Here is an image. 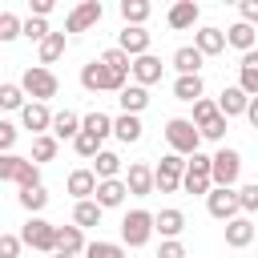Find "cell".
<instances>
[{
    "mask_svg": "<svg viewBox=\"0 0 258 258\" xmlns=\"http://www.w3.org/2000/svg\"><path fill=\"white\" fill-rule=\"evenodd\" d=\"M161 133H165L169 153H177V157H189V153H198V145H202V137H198V129L189 125V117H169Z\"/></svg>",
    "mask_w": 258,
    "mask_h": 258,
    "instance_id": "6da1fadb",
    "label": "cell"
},
{
    "mask_svg": "<svg viewBox=\"0 0 258 258\" xmlns=\"http://www.w3.org/2000/svg\"><path fill=\"white\" fill-rule=\"evenodd\" d=\"M238 173H242V153L222 145V149L210 157V185H218V189H234V185H238Z\"/></svg>",
    "mask_w": 258,
    "mask_h": 258,
    "instance_id": "7a4b0ae2",
    "label": "cell"
},
{
    "mask_svg": "<svg viewBox=\"0 0 258 258\" xmlns=\"http://www.w3.org/2000/svg\"><path fill=\"white\" fill-rule=\"evenodd\" d=\"M56 89H60V81H56L52 69L32 64V69H24V77H20V93L32 97V101H40V105H48V97H56Z\"/></svg>",
    "mask_w": 258,
    "mask_h": 258,
    "instance_id": "3957f363",
    "label": "cell"
},
{
    "mask_svg": "<svg viewBox=\"0 0 258 258\" xmlns=\"http://www.w3.org/2000/svg\"><path fill=\"white\" fill-rule=\"evenodd\" d=\"M177 189H185V194H194V198H206L214 185H210V157L198 149V153H189V161H185V169H181V185Z\"/></svg>",
    "mask_w": 258,
    "mask_h": 258,
    "instance_id": "277c9868",
    "label": "cell"
},
{
    "mask_svg": "<svg viewBox=\"0 0 258 258\" xmlns=\"http://www.w3.org/2000/svg\"><path fill=\"white\" fill-rule=\"evenodd\" d=\"M149 238H153V214H149V210H129V214L121 218V246L137 250V246H145Z\"/></svg>",
    "mask_w": 258,
    "mask_h": 258,
    "instance_id": "5b68a950",
    "label": "cell"
},
{
    "mask_svg": "<svg viewBox=\"0 0 258 258\" xmlns=\"http://www.w3.org/2000/svg\"><path fill=\"white\" fill-rule=\"evenodd\" d=\"M81 85L89 93H121L125 89V77H113L101 60H89V64H81Z\"/></svg>",
    "mask_w": 258,
    "mask_h": 258,
    "instance_id": "8992f818",
    "label": "cell"
},
{
    "mask_svg": "<svg viewBox=\"0 0 258 258\" xmlns=\"http://www.w3.org/2000/svg\"><path fill=\"white\" fill-rule=\"evenodd\" d=\"M52 234H56V226H52V222H44V218L36 214V218H28V222H24V230H20L16 238H20V246H28V250L52 254Z\"/></svg>",
    "mask_w": 258,
    "mask_h": 258,
    "instance_id": "52a82bcc",
    "label": "cell"
},
{
    "mask_svg": "<svg viewBox=\"0 0 258 258\" xmlns=\"http://www.w3.org/2000/svg\"><path fill=\"white\" fill-rule=\"evenodd\" d=\"M101 16H105V4H101V0H81V4L64 16V32H89V28L101 24Z\"/></svg>",
    "mask_w": 258,
    "mask_h": 258,
    "instance_id": "ba28073f",
    "label": "cell"
},
{
    "mask_svg": "<svg viewBox=\"0 0 258 258\" xmlns=\"http://www.w3.org/2000/svg\"><path fill=\"white\" fill-rule=\"evenodd\" d=\"M181 169H185V157L165 153L161 165L153 169V189H157V194H177V185H181Z\"/></svg>",
    "mask_w": 258,
    "mask_h": 258,
    "instance_id": "9c48e42d",
    "label": "cell"
},
{
    "mask_svg": "<svg viewBox=\"0 0 258 258\" xmlns=\"http://www.w3.org/2000/svg\"><path fill=\"white\" fill-rule=\"evenodd\" d=\"M121 185H125V194H133V198H149V194H153V169H149L145 161H133V165L125 169Z\"/></svg>",
    "mask_w": 258,
    "mask_h": 258,
    "instance_id": "30bf717a",
    "label": "cell"
},
{
    "mask_svg": "<svg viewBox=\"0 0 258 258\" xmlns=\"http://www.w3.org/2000/svg\"><path fill=\"white\" fill-rule=\"evenodd\" d=\"M206 210H210V218H218V222H230V218H238V198H234V189H210L206 194Z\"/></svg>",
    "mask_w": 258,
    "mask_h": 258,
    "instance_id": "8fae6325",
    "label": "cell"
},
{
    "mask_svg": "<svg viewBox=\"0 0 258 258\" xmlns=\"http://www.w3.org/2000/svg\"><path fill=\"white\" fill-rule=\"evenodd\" d=\"M161 69H165V64H161L153 52H145V56H133V60H129V73H133V81H137L141 89L157 85V81H161Z\"/></svg>",
    "mask_w": 258,
    "mask_h": 258,
    "instance_id": "7c38bea8",
    "label": "cell"
},
{
    "mask_svg": "<svg viewBox=\"0 0 258 258\" xmlns=\"http://www.w3.org/2000/svg\"><path fill=\"white\" fill-rule=\"evenodd\" d=\"M81 250H85V230H77V226H56V234H52V254L81 258Z\"/></svg>",
    "mask_w": 258,
    "mask_h": 258,
    "instance_id": "4fadbf2b",
    "label": "cell"
},
{
    "mask_svg": "<svg viewBox=\"0 0 258 258\" xmlns=\"http://www.w3.org/2000/svg\"><path fill=\"white\" fill-rule=\"evenodd\" d=\"M48 121H52L48 105H40V101H24V105H20V125H24V129H32V137L48 133Z\"/></svg>",
    "mask_w": 258,
    "mask_h": 258,
    "instance_id": "5bb4252c",
    "label": "cell"
},
{
    "mask_svg": "<svg viewBox=\"0 0 258 258\" xmlns=\"http://www.w3.org/2000/svg\"><path fill=\"white\" fill-rule=\"evenodd\" d=\"M81 133V117L73 113V109H60V113H52V121H48V137L60 145V141H73Z\"/></svg>",
    "mask_w": 258,
    "mask_h": 258,
    "instance_id": "9a60e30c",
    "label": "cell"
},
{
    "mask_svg": "<svg viewBox=\"0 0 258 258\" xmlns=\"http://www.w3.org/2000/svg\"><path fill=\"white\" fill-rule=\"evenodd\" d=\"M198 16H202V8H198L194 0H177V4L165 12V24H169L173 32H185V28H194V24H198Z\"/></svg>",
    "mask_w": 258,
    "mask_h": 258,
    "instance_id": "2e32d148",
    "label": "cell"
},
{
    "mask_svg": "<svg viewBox=\"0 0 258 258\" xmlns=\"http://www.w3.org/2000/svg\"><path fill=\"white\" fill-rule=\"evenodd\" d=\"M113 48H121L129 60H133V56H145V52H149V32H145V28H129V24H125Z\"/></svg>",
    "mask_w": 258,
    "mask_h": 258,
    "instance_id": "e0dca14e",
    "label": "cell"
},
{
    "mask_svg": "<svg viewBox=\"0 0 258 258\" xmlns=\"http://www.w3.org/2000/svg\"><path fill=\"white\" fill-rule=\"evenodd\" d=\"M246 101H250V97H246L238 85H226V89H222V97L214 101V109L230 121V117H242V113H246Z\"/></svg>",
    "mask_w": 258,
    "mask_h": 258,
    "instance_id": "ac0fdd59",
    "label": "cell"
},
{
    "mask_svg": "<svg viewBox=\"0 0 258 258\" xmlns=\"http://www.w3.org/2000/svg\"><path fill=\"white\" fill-rule=\"evenodd\" d=\"M181 230H185V214L181 210H161V214H153V234H161V242L165 238H181Z\"/></svg>",
    "mask_w": 258,
    "mask_h": 258,
    "instance_id": "d6986e66",
    "label": "cell"
},
{
    "mask_svg": "<svg viewBox=\"0 0 258 258\" xmlns=\"http://www.w3.org/2000/svg\"><path fill=\"white\" fill-rule=\"evenodd\" d=\"M250 242H254V222L242 218V214L230 218V222H226V246H230V250H246Z\"/></svg>",
    "mask_w": 258,
    "mask_h": 258,
    "instance_id": "ffe728a7",
    "label": "cell"
},
{
    "mask_svg": "<svg viewBox=\"0 0 258 258\" xmlns=\"http://www.w3.org/2000/svg\"><path fill=\"white\" fill-rule=\"evenodd\" d=\"M93 202H97L101 210H117V206L125 202V185H121V177L97 181V189H93Z\"/></svg>",
    "mask_w": 258,
    "mask_h": 258,
    "instance_id": "44dd1931",
    "label": "cell"
},
{
    "mask_svg": "<svg viewBox=\"0 0 258 258\" xmlns=\"http://www.w3.org/2000/svg\"><path fill=\"white\" fill-rule=\"evenodd\" d=\"M222 36H226V44L238 48V52H254V44H258V28H250V24H242V20L230 24Z\"/></svg>",
    "mask_w": 258,
    "mask_h": 258,
    "instance_id": "7402d4cb",
    "label": "cell"
},
{
    "mask_svg": "<svg viewBox=\"0 0 258 258\" xmlns=\"http://www.w3.org/2000/svg\"><path fill=\"white\" fill-rule=\"evenodd\" d=\"M202 52L194 48V44H181L177 52H173V69H177V77H202Z\"/></svg>",
    "mask_w": 258,
    "mask_h": 258,
    "instance_id": "603a6c76",
    "label": "cell"
},
{
    "mask_svg": "<svg viewBox=\"0 0 258 258\" xmlns=\"http://www.w3.org/2000/svg\"><path fill=\"white\" fill-rule=\"evenodd\" d=\"M238 89L246 97H258V52H242V64H238Z\"/></svg>",
    "mask_w": 258,
    "mask_h": 258,
    "instance_id": "cb8c5ba5",
    "label": "cell"
},
{
    "mask_svg": "<svg viewBox=\"0 0 258 258\" xmlns=\"http://www.w3.org/2000/svg\"><path fill=\"white\" fill-rule=\"evenodd\" d=\"M117 101H121V113H129V117H141V113L149 109V89H141V85H125Z\"/></svg>",
    "mask_w": 258,
    "mask_h": 258,
    "instance_id": "d4e9b609",
    "label": "cell"
},
{
    "mask_svg": "<svg viewBox=\"0 0 258 258\" xmlns=\"http://www.w3.org/2000/svg\"><path fill=\"white\" fill-rule=\"evenodd\" d=\"M194 48H198L202 56H218V52H226V36H222V28H198V32H194Z\"/></svg>",
    "mask_w": 258,
    "mask_h": 258,
    "instance_id": "484cf974",
    "label": "cell"
},
{
    "mask_svg": "<svg viewBox=\"0 0 258 258\" xmlns=\"http://www.w3.org/2000/svg\"><path fill=\"white\" fill-rule=\"evenodd\" d=\"M97 181H109V177H117L121 173V157L113 153V149H97V157H93V169H89Z\"/></svg>",
    "mask_w": 258,
    "mask_h": 258,
    "instance_id": "4316f807",
    "label": "cell"
},
{
    "mask_svg": "<svg viewBox=\"0 0 258 258\" xmlns=\"http://www.w3.org/2000/svg\"><path fill=\"white\" fill-rule=\"evenodd\" d=\"M81 133H89V137L105 141V137L113 133V117H109V113H101V109H93L89 117H81Z\"/></svg>",
    "mask_w": 258,
    "mask_h": 258,
    "instance_id": "83f0119b",
    "label": "cell"
},
{
    "mask_svg": "<svg viewBox=\"0 0 258 258\" xmlns=\"http://www.w3.org/2000/svg\"><path fill=\"white\" fill-rule=\"evenodd\" d=\"M141 117H129V113H121V117H113V137L117 141H125V145H133V141H141Z\"/></svg>",
    "mask_w": 258,
    "mask_h": 258,
    "instance_id": "f1b7e54d",
    "label": "cell"
},
{
    "mask_svg": "<svg viewBox=\"0 0 258 258\" xmlns=\"http://www.w3.org/2000/svg\"><path fill=\"white\" fill-rule=\"evenodd\" d=\"M101 214H105V210H101L93 198H85V202H77V206H73V226H77V230L101 226Z\"/></svg>",
    "mask_w": 258,
    "mask_h": 258,
    "instance_id": "f546056e",
    "label": "cell"
},
{
    "mask_svg": "<svg viewBox=\"0 0 258 258\" xmlns=\"http://www.w3.org/2000/svg\"><path fill=\"white\" fill-rule=\"evenodd\" d=\"M149 0H121V20L129 24V28H145V20H149Z\"/></svg>",
    "mask_w": 258,
    "mask_h": 258,
    "instance_id": "4dcf8cb0",
    "label": "cell"
},
{
    "mask_svg": "<svg viewBox=\"0 0 258 258\" xmlns=\"http://www.w3.org/2000/svg\"><path fill=\"white\" fill-rule=\"evenodd\" d=\"M64 185H69V194H73L77 202H85V198H93V189H97V177H93L89 169H73Z\"/></svg>",
    "mask_w": 258,
    "mask_h": 258,
    "instance_id": "1f68e13d",
    "label": "cell"
},
{
    "mask_svg": "<svg viewBox=\"0 0 258 258\" xmlns=\"http://www.w3.org/2000/svg\"><path fill=\"white\" fill-rule=\"evenodd\" d=\"M36 48H40V69H48L56 56H64V32H48Z\"/></svg>",
    "mask_w": 258,
    "mask_h": 258,
    "instance_id": "d6a6232c",
    "label": "cell"
},
{
    "mask_svg": "<svg viewBox=\"0 0 258 258\" xmlns=\"http://www.w3.org/2000/svg\"><path fill=\"white\" fill-rule=\"evenodd\" d=\"M202 93H206L202 77H177V81H173V97H177V101H189V105H194Z\"/></svg>",
    "mask_w": 258,
    "mask_h": 258,
    "instance_id": "836d02e7",
    "label": "cell"
},
{
    "mask_svg": "<svg viewBox=\"0 0 258 258\" xmlns=\"http://www.w3.org/2000/svg\"><path fill=\"white\" fill-rule=\"evenodd\" d=\"M16 198H20V206L28 210V218H36V214H40V210L48 206V189H44V185H32V189H20Z\"/></svg>",
    "mask_w": 258,
    "mask_h": 258,
    "instance_id": "e575fe53",
    "label": "cell"
},
{
    "mask_svg": "<svg viewBox=\"0 0 258 258\" xmlns=\"http://www.w3.org/2000/svg\"><path fill=\"white\" fill-rule=\"evenodd\" d=\"M97 60H101V64H105V69H109L113 77H125V81H129V56H125L121 48H105V52H101Z\"/></svg>",
    "mask_w": 258,
    "mask_h": 258,
    "instance_id": "d590c367",
    "label": "cell"
},
{
    "mask_svg": "<svg viewBox=\"0 0 258 258\" xmlns=\"http://www.w3.org/2000/svg\"><path fill=\"white\" fill-rule=\"evenodd\" d=\"M234 198H238V214H242V218H250V214L258 210V181L238 185V189H234Z\"/></svg>",
    "mask_w": 258,
    "mask_h": 258,
    "instance_id": "8d00e7d4",
    "label": "cell"
},
{
    "mask_svg": "<svg viewBox=\"0 0 258 258\" xmlns=\"http://www.w3.org/2000/svg\"><path fill=\"white\" fill-rule=\"evenodd\" d=\"M85 258H125V246L121 242H85V250H81Z\"/></svg>",
    "mask_w": 258,
    "mask_h": 258,
    "instance_id": "74e56055",
    "label": "cell"
},
{
    "mask_svg": "<svg viewBox=\"0 0 258 258\" xmlns=\"http://www.w3.org/2000/svg\"><path fill=\"white\" fill-rule=\"evenodd\" d=\"M56 157V141L48 137V133H40V137H32V165H44V161H52Z\"/></svg>",
    "mask_w": 258,
    "mask_h": 258,
    "instance_id": "f35d334b",
    "label": "cell"
},
{
    "mask_svg": "<svg viewBox=\"0 0 258 258\" xmlns=\"http://www.w3.org/2000/svg\"><path fill=\"white\" fill-rule=\"evenodd\" d=\"M20 189H32V185H40V165H32L28 157H20V165H16V177H12Z\"/></svg>",
    "mask_w": 258,
    "mask_h": 258,
    "instance_id": "ab89813d",
    "label": "cell"
},
{
    "mask_svg": "<svg viewBox=\"0 0 258 258\" xmlns=\"http://www.w3.org/2000/svg\"><path fill=\"white\" fill-rule=\"evenodd\" d=\"M210 117H218L214 101H210V97H198V101H194V117H189V125H194V129H202Z\"/></svg>",
    "mask_w": 258,
    "mask_h": 258,
    "instance_id": "60d3db41",
    "label": "cell"
},
{
    "mask_svg": "<svg viewBox=\"0 0 258 258\" xmlns=\"http://www.w3.org/2000/svg\"><path fill=\"white\" fill-rule=\"evenodd\" d=\"M226 129H230V121L218 113V117H210V121L198 129V137H206V141H222V137H226Z\"/></svg>",
    "mask_w": 258,
    "mask_h": 258,
    "instance_id": "b9f144b4",
    "label": "cell"
},
{
    "mask_svg": "<svg viewBox=\"0 0 258 258\" xmlns=\"http://www.w3.org/2000/svg\"><path fill=\"white\" fill-rule=\"evenodd\" d=\"M48 32H52V28H48L44 20H36V16H28V20H20V36H28V40H36V44H40V40H44Z\"/></svg>",
    "mask_w": 258,
    "mask_h": 258,
    "instance_id": "7bdbcfd3",
    "label": "cell"
},
{
    "mask_svg": "<svg viewBox=\"0 0 258 258\" xmlns=\"http://www.w3.org/2000/svg\"><path fill=\"white\" fill-rule=\"evenodd\" d=\"M20 105H24V93H20V85L4 81V85H0V109H20Z\"/></svg>",
    "mask_w": 258,
    "mask_h": 258,
    "instance_id": "ee69618b",
    "label": "cell"
},
{
    "mask_svg": "<svg viewBox=\"0 0 258 258\" xmlns=\"http://www.w3.org/2000/svg\"><path fill=\"white\" fill-rule=\"evenodd\" d=\"M16 36H20V16L16 12H0V44H8Z\"/></svg>",
    "mask_w": 258,
    "mask_h": 258,
    "instance_id": "f6af8a7d",
    "label": "cell"
},
{
    "mask_svg": "<svg viewBox=\"0 0 258 258\" xmlns=\"http://www.w3.org/2000/svg\"><path fill=\"white\" fill-rule=\"evenodd\" d=\"M73 149H77V157H89V161H93L97 149H101V141L89 137V133H77V137H73Z\"/></svg>",
    "mask_w": 258,
    "mask_h": 258,
    "instance_id": "bcb514c9",
    "label": "cell"
},
{
    "mask_svg": "<svg viewBox=\"0 0 258 258\" xmlns=\"http://www.w3.org/2000/svg\"><path fill=\"white\" fill-rule=\"evenodd\" d=\"M16 137H20V129H16L12 121H0V153H8V149L16 145Z\"/></svg>",
    "mask_w": 258,
    "mask_h": 258,
    "instance_id": "7dc6e473",
    "label": "cell"
},
{
    "mask_svg": "<svg viewBox=\"0 0 258 258\" xmlns=\"http://www.w3.org/2000/svg\"><path fill=\"white\" fill-rule=\"evenodd\" d=\"M20 238L16 234H0V258H20Z\"/></svg>",
    "mask_w": 258,
    "mask_h": 258,
    "instance_id": "c3c4849f",
    "label": "cell"
},
{
    "mask_svg": "<svg viewBox=\"0 0 258 258\" xmlns=\"http://www.w3.org/2000/svg\"><path fill=\"white\" fill-rule=\"evenodd\" d=\"M157 258H189V254H185V246H181L177 238H165L161 250H157Z\"/></svg>",
    "mask_w": 258,
    "mask_h": 258,
    "instance_id": "681fc988",
    "label": "cell"
},
{
    "mask_svg": "<svg viewBox=\"0 0 258 258\" xmlns=\"http://www.w3.org/2000/svg\"><path fill=\"white\" fill-rule=\"evenodd\" d=\"M16 165H20L16 153H0V181H12L16 177Z\"/></svg>",
    "mask_w": 258,
    "mask_h": 258,
    "instance_id": "f907efd6",
    "label": "cell"
},
{
    "mask_svg": "<svg viewBox=\"0 0 258 258\" xmlns=\"http://www.w3.org/2000/svg\"><path fill=\"white\" fill-rule=\"evenodd\" d=\"M48 12H52V0H32V16L36 20H44Z\"/></svg>",
    "mask_w": 258,
    "mask_h": 258,
    "instance_id": "816d5d0a",
    "label": "cell"
},
{
    "mask_svg": "<svg viewBox=\"0 0 258 258\" xmlns=\"http://www.w3.org/2000/svg\"><path fill=\"white\" fill-rule=\"evenodd\" d=\"M48 258H69V254H48Z\"/></svg>",
    "mask_w": 258,
    "mask_h": 258,
    "instance_id": "f5cc1de1",
    "label": "cell"
}]
</instances>
